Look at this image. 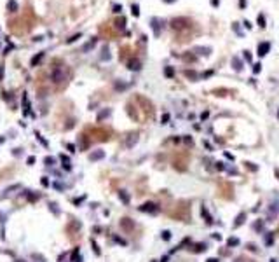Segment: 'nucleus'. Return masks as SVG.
<instances>
[{
    "mask_svg": "<svg viewBox=\"0 0 279 262\" xmlns=\"http://www.w3.org/2000/svg\"><path fill=\"white\" fill-rule=\"evenodd\" d=\"M192 25V21L188 19V17H174L173 21H171V26H173L174 30H183V28H188Z\"/></svg>",
    "mask_w": 279,
    "mask_h": 262,
    "instance_id": "obj_1",
    "label": "nucleus"
},
{
    "mask_svg": "<svg viewBox=\"0 0 279 262\" xmlns=\"http://www.w3.org/2000/svg\"><path fill=\"white\" fill-rule=\"evenodd\" d=\"M269 51H270V42H260V44L256 46V54H258L260 58L267 56Z\"/></svg>",
    "mask_w": 279,
    "mask_h": 262,
    "instance_id": "obj_2",
    "label": "nucleus"
},
{
    "mask_svg": "<svg viewBox=\"0 0 279 262\" xmlns=\"http://www.w3.org/2000/svg\"><path fill=\"white\" fill-rule=\"evenodd\" d=\"M150 26H152V30H154V35L159 37V35H161V26H162V19H159V17H152V19H150Z\"/></svg>",
    "mask_w": 279,
    "mask_h": 262,
    "instance_id": "obj_3",
    "label": "nucleus"
},
{
    "mask_svg": "<svg viewBox=\"0 0 279 262\" xmlns=\"http://www.w3.org/2000/svg\"><path fill=\"white\" fill-rule=\"evenodd\" d=\"M140 210H141V211H147V213H157V211H159V206L154 204V203H145V204L140 206Z\"/></svg>",
    "mask_w": 279,
    "mask_h": 262,
    "instance_id": "obj_4",
    "label": "nucleus"
},
{
    "mask_svg": "<svg viewBox=\"0 0 279 262\" xmlns=\"http://www.w3.org/2000/svg\"><path fill=\"white\" fill-rule=\"evenodd\" d=\"M230 63H232V68L236 70V72H241V70H243V61H241V59L237 58V56H232V61H230Z\"/></svg>",
    "mask_w": 279,
    "mask_h": 262,
    "instance_id": "obj_5",
    "label": "nucleus"
},
{
    "mask_svg": "<svg viewBox=\"0 0 279 262\" xmlns=\"http://www.w3.org/2000/svg\"><path fill=\"white\" fill-rule=\"evenodd\" d=\"M194 52H197L199 56H209V52H211V47H202V46H199V47H194Z\"/></svg>",
    "mask_w": 279,
    "mask_h": 262,
    "instance_id": "obj_6",
    "label": "nucleus"
},
{
    "mask_svg": "<svg viewBox=\"0 0 279 262\" xmlns=\"http://www.w3.org/2000/svg\"><path fill=\"white\" fill-rule=\"evenodd\" d=\"M128 68L133 70V72H138V70L141 68V63H140L138 59H131V61L128 63Z\"/></svg>",
    "mask_w": 279,
    "mask_h": 262,
    "instance_id": "obj_7",
    "label": "nucleus"
},
{
    "mask_svg": "<svg viewBox=\"0 0 279 262\" xmlns=\"http://www.w3.org/2000/svg\"><path fill=\"white\" fill-rule=\"evenodd\" d=\"M201 213H202V217L206 218V224H213V217L209 215V211H208V208H206V206H202V208H201Z\"/></svg>",
    "mask_w": 279,
    "mask_h": 262,
    "instance_id": "obj_8",
    "label": "nucleus"
},
{
    "mask_svg": "<svg viewBox=\"0 0 279 262\" xmlns=\"http://www.w3.org/2000/svg\"><path fill=\"white\" fill-rule=\"evenodd\" d=\"M244 220H246V213H244V211H241V213L237 215V218H236V222H234V227L243 226V224H244Z\"/></svg>",
    "mask_w": 279,
    "mask_h": 262,
    "instance_id": "obj_9",
    "label": "nucleus"
},
{
    "mask_svg": "<svg viewBox=\"0 0 279 262\" xmlns=\"http://www.w3.org/2000/svg\"><path fill=\"white\" fill-rule=\"evenodd\" d=\"M185 77H188L190 81H197L199 74H197V72H194V70H185Z\"/></svg>",
    "mask_w": 279,
    "mask_h": 262,
    "instance_id": "obj_10",
    "label": "nucleus"
},
{
    "mask_svg": "<svg viewBox=\"0 0 279 262\" xmlns=\"http://www.w3.org/2000/svg\"><path fill=\"white\" fill-rule=\"evenodd\" d=\"M256 25H258L260 28H265V26H267V25H265V16H263V14H258V16H256Z\"/></svg>",
    "mask_w": 279,
    "mask_h": 262,
    "instance_id": "obj_11",
    "label": "nucleus"
},
{
    "mask_svg": "<svg viewBox=\"0 0 279 262\" xmlns=\"http://www.w3.org/2000/svg\"><path fill=\"white\" fill-rule=\"evenodd\" d=\"M7 9H9L11 12H16L17 11V4L14 2V0H9V2H7Z\"/></svg>",
    "mask_w": 279,
    "mask_h": 262,
    "instance_id": "obj_12",
    "label": "nucleus"
},
{
    "mask_svg": "<svg viewBox=\"0 0 279 262\" xmlns=\"http://www.w3.org/2000/svg\"><path fill=\"white\" fill-rule=\"evenodd\" d=\"M164 75L168 77V79H171V77L174 75V68L173 66H166V68H164Z\"/></svg>",
    "mask_w": 279,
    "mask_h": 262,
    "instance_id": "obj_13",
    "label": "nucleus"
},
{
    "mask_svg": "<svg viewBox=\"0 0 279 262\" xmlns=\"http://www.w3.org/2000/svg\"><path fill=\"white\" fill-rule=\"evenodd\" d=\"M44 54H46V52H39V54H37V56H35V58L31 59V66H35V65H39V61H40V59L44 58Z\"/></svg>",
    "mask_w": 279,
    "mask_h": 262,
    "instance_id": "obj_14",
    "label": "nucleus"
},
{
    "mask_svg": "<svg viewBox=\"0 0 279 262\" xmlns=\"http://www.w3.org/2000/svg\"><path fill=\"white\" fill-rule=\"evenodd\" d=\"M131 12H133L134 17L140 16V7H138V4H133V5H131Z\"/></svg>",
    "mask_w": 279,
    "mask_h": 262,
    "instance_id": "obj_15",
    "label": "nucleus"
},
{
    "mask_svg": "<svg viewBox=\"0 0 279 262\" xmlns=\"http://www.w3.org/2000/svg\"><path fill=\"white\" fill-rule=\"evenodd\" d=\"M122 227L124 229H131L133 227V222H129V218H122Z\"/></svg>",
    "mask_w": 279,
    "mask_h": 262,
    "instance_id": "obj_16",
    "label": "nucleus"
},
{
    "mask_svg": "<svg viewBox=\"0 0 279 262\" xmlns=\"http://www.w3.org/2000/svg\"><path fill=\"white\" fill-rule=\"evenodd\" d=\"M232 30L237 33V37H243V32H241V28H239V23H232Z\"/></svg>",
    "mask_w": 279,
    "mask_h": 262,
    "instance_id": "obj_17",
    "label": "nucleus"
},
{
    "mask_svg": "<svg viewBox=\"0 0 279 262\" xmlns=\"http://www.w3.org/2000/svg\"><path fill=\"white\" fill-rule=\"evenodd\" d=\"M80 37H82V33H75V35H72V37H70V39H68V40H66V42H68V44H72V42L79 40Z\"/></svg>",
    "mask_w": 279,
    "mask_h": 262,
    "instance_id": "obj_18",
    "label": "nucleus"
},
{
    "mask_svg": "<svg viewBox=\"0 0 279 262\" xmlns=\"http://www.w3.org/2000/svg\"><path fill=\"white\" fill-rule=\"evenodd\" d=\"M103 156H105L103 152H101V150H98V152H94V154H91V159H93V161H94V159H101Z\"/></svg>",
    "mask_w": 279,
    "mask_h": 262,
    "instance_id": "obj_19",
    "label": "nucleus"
},
{
    "mask_svg": "<svg viewBox=\"0 0 279 262\" xmlns=\"http://www.w3.org/2000/svg\"><path fill=\"white\" fill-rule=\"evenodd\" d=\"M227 245H229V246H237V245H239V239H237V238H230L229 241H227Z\"/></svg>",
    "mask_w": 279,
    "mask_h": 262,
    "instance_id": "obj_20",
    "label": "nucleus"
},
{
    "mask_svg": "<svg viewBox=\"0 0 279 262\" xmlns=\"http://www.w3.org/2000/svg\"><path fill=\"white\" fill-rule=\"evenodd\" d=\"M204 250H206V245L204 243H197L195 248H194V252H204Z\"/></svg>",
    "mask_w": 279,
    "mask_h": 262,
    "instance_id": "obj_21",
    "label": "nucleus"
},
{
    "mask_svg": "<svg viewBox=\"0 0 279 262\" xmlns=\"http://www.w3.org/2000/svg\"><path fill=\"white\" fill-rule=\"evenodd\" d=\"M260 72H262V63H255L253 65V74L256 75V74H260Z\"/></svg>",
    "mask_w": 279,
    "mask_h": 262,
    "instance_id": "obj_22",
    "label": "nucleus"
},
{
    "mask_svg": "<svg viewBox=\"0 0 279 262\" xmlns=\"http://www.w3.org/2000/svg\"><path fill=\"white\" fill-rule=\"evenodd\" d=\"M244 59H246V61H248V63H251V61H253V56H251V52L250 51H244Z\"/></svg>",
    "mask_w": 279,
    "mask_h": 262,
    "instance_id": "obj_23",
    "label": "nucleus"
},
{
    "mask_svg": "<svg viewBox=\"0 0 279 262\" xmlns=\"http://www.w3.org/2000/svg\"><path fill=\"white\" fill-rule=\"evenodd\" d=\"M244 166H246V168L250 169V171H256V169H258V168H256V166H255L253 163H244Z\"/></svg>",
    "mask_w": 279,
    "mask_h": 262,
    "instance_id": "obj_24",
    "label": "nucleus"
},
{
    "mask_svg": "<svg viewBox=\"0 0 279 262\" xmlns=\"http://www.w3.org/2000/svg\"><path fill=\"white\" fill-rule=\"evenodd\" d=\"M119 196L122 198V201H124V203H129V198L126 196V194H124V191H121V192H119Z\"/></svg>",
    "mask_w": 279,
    "mask_h": 262,
    "instance_id": "obj_25",
    "label": "nucleus"
},
{
    "mask_svg": "<svg viewBox=\"0 0 279 262\" xmlns=\"http://www.w3.org/2000/svg\"><path fill=\"white\" fill-rule=\"evenodd\" d=\"M213 75V70H208V72H204V74H201L199 77H202V79H206V77H211Z\"/></svg>",
    "mask_w": 279,
    "mask_h": 262,
    "instance_id": "obj_26",
    "label": "nucleus"
},
{
    "mask_svg": "<svg viewBox=\"0 0 279 262\" xmlns=\"http://www.w3.org/2000/svg\"><path fill=\"white\" fill-rule=\"evenodd\" d=\"M265 243L272 245V233H267V238H265Z\"/></svg>",
    "mask_w": 279,
    "mask_h": 262,
    "instance_id": "obj_27",
    "label": "nucleus"
},
{
    "mask_svg": "<svg viewBox=\"0 0 279 262\" xmlns=\"http://www.w3.org/2000/svg\"><path fill=\"white\" fill-rule=\"evenodd\" d=\"M122 11V5H119V4H115V5H113V12H115V14H119V12Z\"/></svg>",
    "mask_w": 279,
    "mask_h": 262,
    "instance_id": "obj_28",
    "label": "nucleus"
},
{
    "mask_svg": "<svg viewBox=\"0 0 279 262\" xmlns=\"http://www.w3.org/2000/svg\"><path fill=\"white\" fill-rule=\"evenodd\" d=\"M243 25H244V28H248V30H251V28H253V25H251L250 21H248V19H246V21H244Z\"/></svg>",
    "mask_w": 279,
    "mask_h": 262,
    "instance_id": "obj_29",
    "label": "nucleus"
},
{
    "mask_svg": "<svg viewBox=\"0 0 279 262\" xmlns=\"http://www.w3.org/2000/svg\"><path fill=\"white\" fill-rule=\"evenodd\" d=\"M162 238H164V239H169V238H171V233H169V231H164V233H162Z\"/></svg>",
    "mask_w": 279,
    "mask_h": 262,
    "instance_id": "obj_30",
    "label": "nucleus"
},
{
    "mask_svg": "<svg viewBox=\"0 0 279 262\" xmlns=\"http://www.w3.org/2000/svg\"><path fill=\"white\" fill-rule=\"evenodd\" d=\"M216 169H220V171H221V169H225V164H223V163H216Z\"/></svg>",
    "mask_w": 279,
    "mask_h": 262,
    "instance_id": "obj_31",
    "label": "nucleus"
},
{
    "mask_svg": "<svg viewBox=\"0 0 279 262\" xmlns=\"http://www.w3.org/2000/svg\"><path fill=\"white\" fill-rule=\"evenodd\" d=\"M246 4H248L246 0H239V7H241V9H244V7H246Z\"/></svg>",
    "mask_w": 279,
    "mask_h": 262,
    "instance_id": "obj_32",
    "label": "nucleus"
},
{
    "mask_svg": "<svg viewBox=\"0 0 279 262\" xmlns=\"http://www.w3.org/2000/svg\"><path fill=\"white\" fill-rule=\"evenodd\" d=\"M211 5H213V7H218V5H220V0H211Z\"/></svg>",
    "mask_w": 279,
    "mask_h": 262,
    "instance_id": "obj_33",
    "label": "nucleus"
},
{
    "mask_svg": "<svg viewBox=\"0 0 279 262\" xmlns=\"http://www.w3.org/2000/svg\"><path fill=\"white\" fill-rule=\"evenodd\" d=\"M248 250H251V252H256V246H255V245H251V243H250V245H248Z\"/></svg>",
    "mask_w": 279,
    "mask_h": 262,
    "instance_id": "obj_34",
    "label": "nucleus"
},
{
    "mask_svg": "<svg viewBox=\"0 0 279 262\" xmlns=\"http://www.w3.org/2000/svg\"><path fill=\"white\" fill-rule=\"evenodd\" d=\"M208 115H209V112H202V114H201V119L204 121V119H208Z\"/></svg>",
    "mask_w": 279,
    "mask_h": 262,
    "instance_id": "obj_35",
    "label": "nucleus"
},
{
    "mask_svg": "<svg viewBox=\"0 0 279 262\" xmlns=\"http://www.w3.org/2000/svg\"><path fill=\"white\" fill-rule=\"evenodd\" d=\"M168 119H169V115H168V114H164V115H162V124H166Z\"/></svg>",
    "mask_w": 279,
    "mask_h": 262,
    "instance_id": "obj_36",
    "label": "nucleus"
},
{
    "mask_svg": "<svg viewBox=\"0 0 279 262\" xmlns=\"http://www.w3.org/2000/svg\"><path fill=\"white\" fill-rule=\"evenodd\" d=\"M225 157H227V159H230V161H234V156H232V154H229V152H225Z\"/></svg>",
    "mask_w": 279,
    "mask_h": 262,
    "instance_id": "obj_37",
    "label": "nucleus"
},
{
    "mask_svg": "<svg viewBox=\"0 0 279 262\" xmlns=\"http://www.w3.org/2000/svg\"><path fill=\"white\" fill-rule=\"evenodd\" d=\"M162 2H166V4H173V2H176V0H162Z\"/></svg>",
    "mask_w": 279,
    "mask_h": 262,
    "instance_id": "obj_38",
    "label": "nucleus"
},
{
    "mask_svg": "<svg viewBox=\"0 0 279 262\" xmlns=\"http://www.w3.org/2000/svg\"><path fill=\"white\" fill-rule=\"evenodd\" d=\"M208 262H218V259H209Z\"/></svg>",
    "mask_w": 279,
    "mask_h": 262,
    "instance_id": "obj_39",
    "label": "nucleus"
}]
</instances>
